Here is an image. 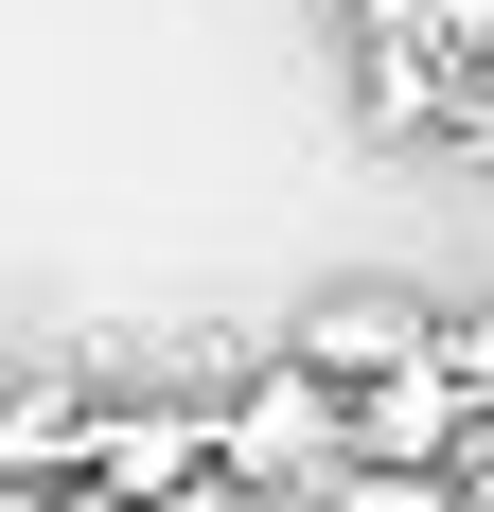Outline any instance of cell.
Returning <instances> with one entry per match:
<instances>
[{
	"label": "cell",
	"instance_id": "8992f818",
	"mask_svg": "<svg viewBox=\"0 0 494 512\" xmlns=\"http://www.w3.org/2000/svg\"><path fill=\"white\" fill-rule=\"evenodd\" d=\"M459 495H477L459 460H336L318 477V512H459Z\"/></svg>",
	"mask_w": 494,
	"mask_h": 512
},
{
	"label": "cell",
	"instance_id": "9c48e42d",
	"mask_svg": "<svg viewBox=\"0 0 494 512\" xmlns=\"http://www.w3.org/2000/svg\"><path fill=\"white\" fill-rule=\"evenodd\" d=\"M18 512H142V495H106V477H53V495H18Z\"/></svg>",
	"mask_w": 494,
	"mask_h": 512
},
{
	"label": "cell",
	"instance_id": "ba28073f",
	"mask_svg": "<svg viewBox=\"0 0 494 512\" xmlns=\"http://www.w3.org/2000/svg\"><path fill=\"white\" fill-rule=\"evenodd\" d=\"M142 512H265V495H247V477L212 460V477H177V495H142Z\"/></svg>",
	"mask_w": 494,
	"mask_h": 512
},
{
	"label": "cell",
	"instance_id": "7a4b0ae2",
	"mask_svg": "<svg viewBox=\"0 0 494 512\" xmlns=\"http://www.w3.org/2000/svg\"><path fill=\"white\" fill-rule=\"evenodd\" d=\"M283 354H300V371H336V389H371V371H406V354H442V318L406 301V283H318Z\"/></svg>",
	"mask_w": 494,
	"mask_h": 512
},
{
	"label": "cell",
	"instance_id": "30bf717a",
	"mask_svg": "<svg viewBox=\"0 0 494 512\" xmlns=\"http://www.w3.org/2000/svg\"><path fill=\"white\" fill-rule=\"evenodd\" d=\"M459 512H494V495H459Z\"/></svg>",
	"mask_w": 494,
	"mask_h": 512
},
{
	"label": "cell",
	"instance_id": "52a82bcc",
	"mask_svg": "<svg viewBox=\"0 0 494 512\" xmlns=\"http://www.w3.org/2000/svg\"><path fill=\"white\" fill-rule=\"evenodd\" d=\"M424 18H442V53H459V71H494V0H424Z\"/></svg>",
	"mask_w": 494,
	"mask_h": 512
},
{
	"label": "cell",
	"instance_id": "3957f363",
	"mask_svg": "<svg viewBox=\"0 0 494 512\" xmlns=\"http://www.w3.org/2000/svg\"><path fill=\"white\" fill-rule=\"evenodd\" d=\"M212 407H230V389H124V407L89 424V477H106V495H177V477H212Z\"/></svg>",
	"mask_w": 494,
	"mask_h": 512
},
{
	"label": "cell",
	"instance_id": "5b68a950",
	"mask_svg": "<svg viewBox=\"0 0 494 512\" xmlns=\"http://www.w3.org/2000/svg\"><path fill=\"white\" fill-rule=\"evenodd\" d=\"M89 389L71 371H0V495H53V477H89Z\"/></svg>",
	"mask_w": 494,
	"mask_h": 512
},
{
	"label": "cell",
	"instance_id": "277c9868",
	"mask_svg": "<svg viewBox=\"0 0 494 512\" xmlns=\"http://www.w3.org/2000/svg\"><path fill=\"white\" fill-rule=\"evenodd\" d=\"M353 460H477V389H459L442 354H406L353 389Z\"/></svg>",
	"mask_w": 494,
	"mask_h": 512
},
{
	"label": "cell",
	"instance_id": "6da1fadb",
	"mask_svg": "<svg viewBox=\"0 0 494 512\" xmlns=\"http://www.w3.org/2000/svg\"><path fill=\"white\" fill-rule=\"evenodd\" d=\"M212 460H230L265 512H318V477L353 460V389H336V371H300V354L230 371V407H212Z\"/></svg>",
	"mask_w": 494,
	"mask_h": 512
}]
</instances>
